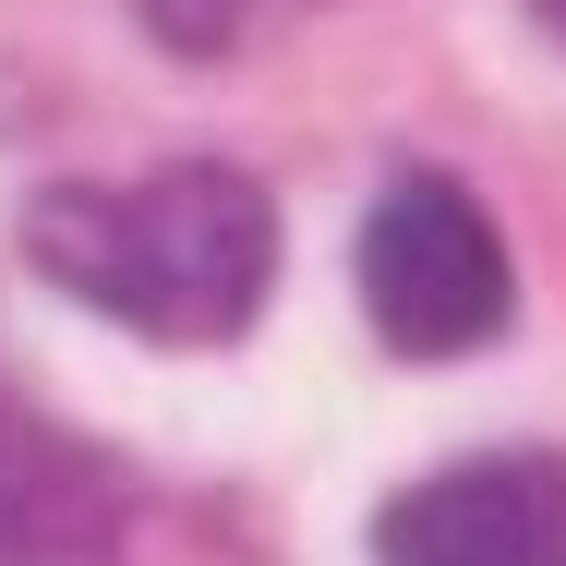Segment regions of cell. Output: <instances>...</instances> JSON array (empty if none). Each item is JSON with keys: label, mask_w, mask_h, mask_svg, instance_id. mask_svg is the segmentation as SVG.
<instances>
[{"label": "cell", "mask_w": 566, "mask_h": 566, "mask_svg": "<svg viewBox=\"0 0 566 566\" xmlns=\"http://www.w3.org/2000/svg\"><path fill=\"white\" fill-rule=\"evenodd\" d=\"M24 253L73 302L120 314L133 338L218 349L253 326L265 277H277V206L229 157H181L145 181H49L24 206Z\"/></svg>", "instance_id": "obj_1"}, {"label": "cell", "mask_w": 566, "mask_h": 566, "mask_svg": "<svg viewBox=\"0 0 566 566\" xmlns=\"http://www.w3.org/2000/svg\"><path fill=\"white\" fill-rule=\"evenodd\" d=\"M361 314L410 361L482 349L506 326V241H494V218L458 181H434V169L386 181L374 218H361Z\"/></svg>", "instance_id": "obj_2"}, {"label": "cell", "mask_w": 566, "mask_h": 566, "mask_svg": "<svg viewBox=\"0 0 566 566\" xmlns=\"http://www.w3.org/2000/svg\"><path fill=\"white\" fill-rule=\"evenodd\" d=\"M374 566H566V470L531 447L434 470L374 506Z\"/></svg>", "instance_id": "obj_3"}, {"label": "cell", "mask_w": 566, "mask_h": 566, "mask_svg": "<svg viewBox=\"0 0 566 566\" xmlns=\"http://www.w3.org/2000/svg\"><path fill=\"white\" fill-rule=\"evenodd\" d=\"M133 12H145V36H157V49L229 61V49L277 36V24H302V12H326V0H133Z\"/></svg>", "instance_id": "obj_4"}, {"label": "cell", "mask_w": 566, "mask_h": 566, "mask_svg": "<svg viewBox=\"0 0 566 566\" xmlns=\"http://www.w3.org/2000/svg\"><path fill=\"white\" fill-rule=\"evenodd\" d=\"M531 12H543V24H555V36H566V0H531Z\"/></svg>", "instance_id": "obj_5"}]
</instances>
